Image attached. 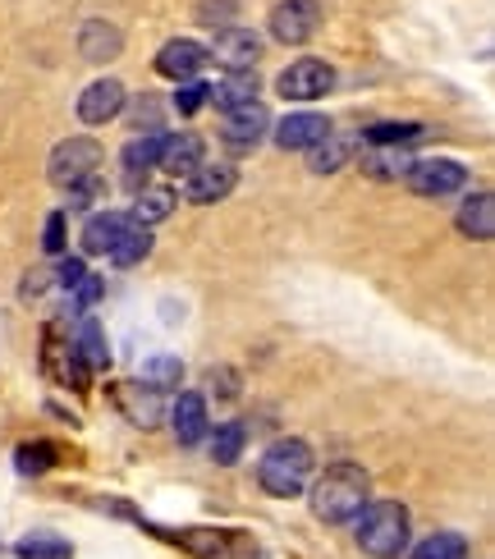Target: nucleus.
<instances>
[{
    "label": "nucleus",
    "mask_w": 495,
    "mask_h": 559,
    "mask_svg": "<svg viewBox=\"0 0 495 559\" xmlns=\"http://www.w3.org/2000/svg\"><path fill=\"white\" fill-rule=\"evenodd\" d=\"M170 546L188 550L193 559H257V542L248 532H225V527H179L161 532Z\"/></svg>",
    "instance_id": "obj_4"
},
{
    "label": "nucleus",
    "mask_w": 495,
    "mask_h": 559,
    "mask_svg": "<svg viewBox=\"0 0 495 559\" xmlns=\"http://www.w3.org/2000/svg\"><path fill=\"white\" fill-rule=\"evenodd\" d=\"M244 445H248V427L225 423V427H216V436H211V459H216L221 468H229V463H239Z\"/></svg>",
    "instance_id": "obj_33"
},
{
    "label": "nucleus",
    "mask_w": 495,
    "mask_h": 559,
    "mask_svg": "<svg viewBox=\"0 0 495 559\" xmlns=\"http://www.w3.org/2000/svg\"><path fill=\"white\" fill-rule=\"evenodd\" d=\"M427 133H432L427 124L390 120V124H372V129H363V143H367V147H413V143H422Z\"/></svg>",
    "instance_id": "obj_23"
},
{
    "label": "nucleus",
    "mask_w": 495,
    "mask_h": 559,
    "mask_svg": "<svg viewBox=\"0 0 495 559\" xmlns=\"http://www.w3.org/2000/svg\"><path fill=\"white\" fill-rule=\"evenodd\" d=\"M14 555L19 559H74V546L56 537V532H28V537H19Z\"/></svg>",
    "instance_id": "obj_31"
},
{
    "label": "nucleus",
    "mask_w": 495,
    "mask_h": 559,
    "mask_svg": "<svg viewBox=\"0 0 495 559\" xmlns=\"http://www.w3.org/2000/svg\"><path fill=\"white\" fill-rule=\"evenodd\" d=\"M367 500H372V481L363 473V463H330L313 486V514L335 527L358 519Z\"/></svg>",
    "instance_id": "obj_1"
},
{
    "label": "nucleus",
    "mask_w": 495,
    "mask_h": 559,
    "mask_svg": "<svg viewBox=\"0 0 495 559\" xmlns=\"http://www.w3.org/2000/svg\"><path fill=\"white\" fill-rule=\"evenodd\" d=\"M138 381L152 385V390H179L184 381V362L175 354H152L143 367H138Z\"/></svg>",
    "instance_id": "obj_29"
},
{
    "label": "nucleus",
    "mask_w": 495,
    "mask_h": 559,
    "mask_svg": "<svg viewBox=\"0 0 495 559\" xmlns=\"http://www.w3.org/2000/svg\"><path fill=\"white\" fill-rule=\"evenodd\" d=\"M404 183L417 193V198H450L468 183V170L463 160H450V156H432V160H413Z\"/></svg>",
    "instance_id": "obj_7"
},
{
    "label": "nucleus",
    "mask_w": 495,
    "mask_h": 559,
    "mask_svg": "<svg viewBox=\"0 0 495 559\" xmlns=\"http://www.w3.org/2000/svg\"><path fill=\"white\" fill-rule=\"evenodd\" d=\"M313 473H317V454H313L308 440H298V436L275 440V445L262 454V463H257V481H262V491L275 500L303 496Z\"/></svg>",
    "instance_id": "obj_3"
},
{
    "label": "nucleus",
    "mask_w": 495,
    "mask_h": 559,
    "mask_svg": "<svg viewBox=\"0 0 495 559\" xmlns=\"http://www.w3.org/2000/svg\"><path fill=\"white\" fill-rule=\"evenodd\" d=\"M64 193H69V212H87V206L106 202V183H102V175H92V179L74 183V189H64Z\"/></svg>",
    "instance_id": "obj_35"
},
{
    "label": "nucleus",
    "mask_w": 495,
    "mask_h": 559,
    "mask_svg": "<svg viewBox=\"0 0 495 559\" xmlns=\"http://www.w3.org/2000/svg\"><path fill=\"white\" fill-rule=\"evenodd\" d=\"M321 0H280L271 10V37L285 41V46H303L313 41L321 28Z\"/></svg>",
    "instance_id": "obj_8"
},
{
    "label": "nucleus",
    "mask_w": 495,
    "mask_h": 559,
    "mask_svg": "<svg viewBox=\"0 0 495 559\" xmlns=\"http://www.w3.org/2000/svg\"><path fill=\"white\" fill-rule=\"evenodd\" d=\"M152 229H143V225H129V235L115 243L106 258H110V266H138V262H148L152 258Z\"/></svg>",
    "instance_id": "obj_30"
},
{
    "label": "nucleus",
    "mask_w": 495,
    "mask_h": 559,
    "mask_svg": "<svg viewBox=\"0 0 495 559\" xmlns=\"http://www.w3.org/2000/svg\"><path fill=\"white\" fill-rule=\"evenodd\" d=\"M409 166H413V160L404 156V147H372V152L363 156V175H367V179H381V183L404 179Z\"/></svg>",
    "instance_id": "obj_27"
},
{
    "label": "nucleus",
    "mask_w": 495,
    "mask_h": 559,
    "mask_svg": "<svg viewBox=\"0 0 495 559\" xmlns=\"http://www.w3.org/2000/svg\"><path fill=\"white\" fill-rule=\"evenodd\" d=\"M120 408L133 417L138 427L148 431V427H156V423H161V390H152V385H148V394H143L138 385H120Z\"/></svg>",
    "instance_id": "obj_28"
},
{
    "label": "nucleus",
    "mask_w": 495,
    "mask_h": 559,
    "mask_svg": "<svg viewBox=\"0 0 495 559\" xmlns=\"http://www.w3.org/2000/svg\"><path fill=\"white\" fill-rule=\"evenodd\" d=\"M413 537V519L399 500H367L363 514L353 519V542L372 559H399L409 550Z\"/></svg>",
    "instance_id": "obj_2"
},
{
    "label": "nucleus",
    "mask_w": 495,
    "mask_h": 559,
    "mask_svg": "<svg viewBox=\"0 0 495 559\" xmlns=\"http://www.w3.org/2000/svg\"><path fill=\"white\" fill-rule=\"evenodd\" d=\"M69 294H74V302H79V312H87V308H92V302H97V298L106 294V285H102V280H97V275H83V280H79V285H74V289H69Z\"/></svg>",
    "instance_id": "obj_38"
},
{
    "label": "nucleus",
    "mask_w": 495,
    "mask_h": 559,
    "mask_svg": "<svg viewBox=\"0 0 495 559\" xmlns=\"http://www.w3.org/2000/svg\"><path fill=\"white\" fill-rule=\"evenodd\" d=\"M161 147H165V133L156 129V133H143V138H133V143L120 152V160H125V170H129V179H138V175H148V170H156V160H161Z\"/></svg>",
    "instance_id": "obj_25"
},
{
    "label": "nucleus",
    "mask_w": 495,
    "mask_h": 559,
    "mask_svg": "<svg viewBox=\"0 0 495 559\" xmlns=\"http://www.w3.org/2000/svg\"><path fill=\"white\" fill-rule=\"evenodd\" d=\"M170 431H175L179 445H198V440L211 431V423H207V400H202V394H193V390H184V394H179L175 408H170Z\"/></svg>",
    "instance_id": "obj_18"
},
{
    "label": "nucleus",
    "mask_w": 495,
    "mask_h": 559,
    "mask_svg": "<svg viewBox=\"0 0 495 559\" xmlns=\"http://www.w3.org/2000/svg\"><path fill=\"white\" fill-rule=\"evenodd\" d=\"M56 463H60V450L51 445V440H33V445H19L14 450L19 477H42V473H51Z\"/></svg>",
    "instance_id": "obj_32"
},
{
    "label": "nucleus",
    "mask_w": 495,
    "mask_h": 559,
    "mask_svg": "<svg viewBox=\"0 0 495 559\" xmlns=\"http://www.w3.org/2000/svg\"><path fill=\"white\" fill-rule=\"evenodd\" d=\"M330 133V120L317 110H298V115H285L275 129V147H285V152H313L321 138Z\"/></svg>",
    "instance_id": "obj_13"
},
{
    "label": "nucleus",
    "mask_w": 495,
    "mask_h": 559,
    "mask_svg": "<svg viewBox=\"0 0 495 559\" xmlns=\"http://www.w3.org/2000/svg\"><path fill=\"white\" fill-rule=\"evenodd\" d=\"M87 275V266H83V258H64L60 262V271H56V280H60V289H74L79 280Z\"/></svg>",
    "instance_id": "obj_39"
},
{
    "label": "nucleus",
    "mask_w": 495,
    "mask_h": 559,
    "mask_svg": "<svg viewBox=\"0 0 495 559\" xmlns=\"http://www.w3.org/2000/svg\"><path fill=\"white\" fill-rule=\"evenodd\" d=\"M202 106H207V83H179L175 110H179V115H198Z\"/></svg>",
    "instance_id": "obj_36"
},
{
    "label": "nucleus",
    "mask_w": 495,
    "mask_h": 559,
    "mask_svg": "<svg viewBox=\"0 0 495 559\" xmlns=\"http://www.w3.org/2000/svg\"><path fill=\"white\" fill-rule=\"evenodd\" d=\"M234 183H239V175H234L229 166H198L193 175H188V183H184V198L193 206H211V202L229 198Z\"/></svg>",
    "instance_id": "obj_17"
},
{
    "label": "nucleus",
    "mask_w": 495,
    "mask_h": 559,
    "mask_svg": "<svg viewBox=\"0 0 495 559\" xmlns=\"http://www.w3.org/2000/svg\"><path fill=\"white\" fill-rule=\"evenodd\" d=\"M330 87H335V69H330L326 60H317V56L294 60L285 74L275 79V92L285 102H317V97H326Z\"/></svg>",
    "instance_id": "obj_6"
},
{
    "label": "nucleus",
    "mask_w": 495,
    "mask_h": 559,
    "mask_svg": "<svg viewBox=\"0 0 495 559\" xmlns=\"http://www.w3.org/2000/svg\"><path fill=\"white\" fill-rule=\"evenodd\" d=\"M102 160H106V147L97 138H64V143H56L51 160H46V175H51L56 189H74V183L102 170Z\"/></svg>",
    "instance_id": "obj_5"
},
{
    "label": "nucleus",
    "mask_w": 495,
    "mask_h": 559,
    "mask_svg": "<svg viewBox=\"0 0 495 559\" xmlns=\"http://www.w3.org/2000/svg\"><path fill=\"white\" fill-rule=\"evenodd\" d=\"M120 46H125L120 28H110V23H102V19H87L83 23V33H79L83 60H115V56H120Z\"/></svg>",
    "instance_id": "obj_22"
},
{
    "label": "nucleus",
    "mask_w": 495,
    "mask_h": 559,
    "mask_svg": "<svg viewBox=\"0 0 495 559\" xmlns=\"http://www.w3.org/2000/svg\"><path fill=\"white\" fill-rule=\"evenodd\" d=\"M413 559H468V542L459 532H436L413 550Z\"/></svg>",
    "instance_id": "obj_34"
},
{
    "label": "nucleus",
    "mask_w": 495,
    "mask_h": 559,
    "mask_svg": "<svg viewBox=\"0 0 495 559\" xmlns=\"http://www.w3.org/2000/svg\"><path fill=\"white\" fill-rule=\"evenodd\" d=\"M353 147H358V138L330 129L321 143L313 147V175H335V170H344V160L353 156Z\"/></svg>",
    "instance_id": "obj_24"
},
{
    "label": "nucleus",
    "mask_w": 495,
    "mask_h": 559,
    "mask_svg": "<svg viewBox=\"0 0 495 559\" xmlns=\"http://www.w3.org/2000/svg\"><path fill=\"white\" fill-rule=\"evenodd\" d=\"M459 229L468 239H478V243H486L491 235H495V198L482 189V193H473V198H463V206H459Z\"/></svg>",
    "instance_id": "obj_21"
},
{
    "label": "nucleus",
    "mask_w": 495,
    "mask_h": 559,
    "mask_svg": "<svg viewBox=\"0 0 495 559\" xmlns=\"http://www.w3.org/2000/svg\"><path fill=\"white\" fill-rule=\"evenodd\" d=\"M42 362H46V371H51L60 385H69V390H87V362L79 358V348H74V344H60L56 331H46V354H42Z\"/></svg>",
    "instance_id": "obj_16"
},
{
    "label": "nucleus",
    "mask_w": 495,
    "mask_h": 559,
    "mask_svg": "<svg viewBox=\"0 0 495 559\" xmlns=\"http://www.w3.org/2000/svg\"><path fill=\"white\" fill-rule=\"evenodd\" d=\"M129 106V92L120 79H97L83 97H79V120L83 124H110L115 115H120Z\"/></svg>",
    "instance_id": "obj_12"
},
{
    "label": "nucleus",
    "mask_w": 495,
    "mask_h": 559,
    "mask_svg": "<svg viewBox=\"0 0 495 559\" xmlns=\"http://www.w3.org/2000/svg\"><path fill=\"white\" fill-rule=\"evenodd\" d=\"M262 37H257L252 28H221L216 33V46H207L211 60H221L225 69H257V60H262Z\"/></svg>",
    "instance_id": "obj_10"
},
{
    "label": "nucleus",
    "mask_w": 495,
    "mask_h": 559,
    "mask_svg": "<svg viewBox=\"0 0 495 559\" xmlns=\"http://www.w3.org/2000/svg\"><path fill=\"white\" fill-rule=\"evenodd\" d=\"M42 248L46 252H51V258H60V252H64V212H51V216H46V229H42Z\"/></svg>",
    "instance_id": "obj_37"
},
{
    "label": "nucleus",
    "mask_w": 495,
    "mask_h": 559,
    "mask_svg": "<svg viewBox=\"0 0 495 559\" xmlns=\"http://www.w3.org/2000/svg\"><path fill=\"white\" fill-rule=\"evenodd\" d=\"M175 206H179V198H175L170 189H143V193L133 198V212H129V221L148 229V225H161L165 216L175 212Z\"/></svg>",
    "instance_id": "obj_26"
},
{
    "label": "nucleus",
    "mask_w": 495,
    "mask_h": 559,
    "mask_svg": "<svg viewBox=\"0 0 495 559\" xmlns=\"http://www.w3.org/2000/svg\"><path fill=\"white\" fill-rule=\"evenodd\" d=\"M207 64H211L207 46L193 41V37H175V41H165L161 51H156V74L161 79H175V83H193Z\"/></svg>",
    "instance_id": "obj_9"
},
{
    "label": "nucleus",
    "mask_w": 495,
    "mask_h": 559,
    "mask_svg": "<svg viewBox=\"0 0 495 559\" xmlns=\"http://www.w3.org/2000/svg\"><path fill=\"white\" fill-rule=\"evenodd\" d=\"M257 92H262V79H257V69H229V74H225L216 87H207V102L229 115V110L252 106Z\"/></svg>",
    "instance_id": "obj_15"
},
{
    "label": "nucleus",
    "mask_w": 495,
    "mask_h": 559,
    "mask_svg": "<svg viewBox=\"0 0 495 559\" xmlns=\"http://www.w3.org/2000/svg\"><path fill=\"white\" fill-rule=\"evenodd\" d=\"M267 129H271L267 106L252 102V106H244V110H229V115H225L221 138H225V147H234V152H252V147L267 138Z\"/></svg>",
    "instance_id": "obj_11"
},
{
    "label": "nucleus",
    "mask_w": 495,
    "mask_h": 559,
    "mask_svg": "<svg viewBox=\"0 0 495 559\" xmlns=\"http://www.w3.org/2000/svg\"><path fill=\"white\" fill-rule=\"evenodd\" d=\"M69 344L79 348V358H83L87 367H97V371H106V367H110V344H106V331H102V321H97V317L79 312Z\"/></svg>",
    "instance_id": "obj_20"
},
{
    "label": "nucleus",
    "mask_w": 495,
    "mask_h": 559,
    "mask_svg": "<svg viewBox=\"0 0 495 559\" xmlns=\"http://www.w3.org/2000/svg\"><path fill=\"white\" fill-rule=\"evenodd\" d=\"M129 225L133 221L125 212H97V216H87V225H83V252H87V258H106V252L129 235Z\"/></svg>",
    "instance_id": "obj_19"
},
{
    "label": "nucleus",
    "mask_w": 495,
    "mask_h": 559,
    "mask_svg": "<svg viewBox=\"0 0 495 559\" xmlns=\"http://www.w3.org/2000/svg\"><path fill=\"white\" fill-rule=\"evenodd\" d=\"M156 115H161V106H156V102H148V92H143V102H138V110H133V124L143 129V120H148V124L156 129Z\"/></svg>",
    "instance_id": "obj_41"
},
{
    "label": "nucleus",
    "mask_w": 495,
    "mask_h": 559,
    "mask_svg": "<svg viewBox=\"0 0 495 559\" xmlns=\"http://www.w3.org/2000/svg\"><path fill=\"white\" fill-rule=\"evenodd\" d=\"M46 285H51V275H46V271H28V275H23V298L46 294Z\"/></svg>",
    "instance_id": "obj_40"
},
{
    "label": "nucleus",
    "mask_w": 495,
    "mask_h": 559,
    "mask_svg": "<svg viewBox=\"0 0 495 559\" xmlns=\"http://www.w3.org/2000/svg\"><path fill=\"white\" fill-rule=\"evenodd\" d=\"M198 166H207V143L198 133H165V147H161V160H156V170L165 175H193Z\"/></svg>",
    "instance_id": "obj_14"
}]
</instances>
